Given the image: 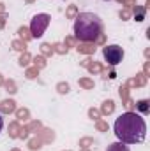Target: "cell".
<instances>
[{
	"label": "cell",
	"mask_w": 150,
	"mask_h": 151,
	"mask_svg": "<svg viewBox=\"0 0 150 151\" xmlns=\"http://www.w3.org/2000/svg\"><path fill=\"white\" fill-rule=\"evenodd\" d=\"M115 135L124 144H141L147 137V123L138 113L120 114L113 125Z\"/></svg>",
	"instance_id": "cell-1"
},
{
	"label": "cell",
	"mask_w": 150,
	"mask_h": 151,
	"mask_svg": "<svg viewBox=\"0 0 150 151\" xmlns=\"http://www.w3.org/2000/svg\"><path fill=\"white\" fill-rule=\"evenodd\" d=\"M103 34V21L94 12H79L74 19V37L79 42H97Z\"/></svg>",
	"instance_id": "cell-2"
},
{
	"label": "cell",
	"mask_w": 150,
	"mask_h": 151,
	"mask_svg": "<svg viewBox=\"0 0 150 151\" xmlns=\"http://www.w3.org/2000/svg\"><path fill=\"white\" fill-rule=\"evenodd\" d=\"M50 21H51L50 14H46V12L36 14V16L32 18V21H30V34H32V37L34 39L42 37L44 32H46V28H48V25H50Z\"/></svg>",
	"instance_id": "cell-3"
},
{
	"label": "cell",
	"mask_w": 150,
	"mask_h": 151,
	"mask_svg": "<svg viewBox=\"0 0 150 151\" xmlns=\"http://www.w3.org/2000/svg\"><path fill=\"white\" fill-rule=\"evenodd\" d=\"M103 56H104V60L108 62V65L117 67V65L124 60V49H122L120 46H117V44L106 46V47L103 49Z\"/></svg>",
	"instance_id": "cell-4"
},
{
	"label": "cell",
	"mask_w": 150,
	"mask_h": 151,
	"mask_svg": "<svg viewBox=\"0 0 150 151\" xmlns=\"http://www.w3.org/2000/svg\"><path fill=\"white\" fill-rule=\"evenodd\" d=\"M106 151H131V150H129V146H127V144H124V142H120V141H118V142L110 144Z\"/></svg>",
	"instance_id": "cell-5"
},
{
	"label": "cell",
	"mask_w": 150,
	"mask_h": 151,
	"mask_svg": "<svg viewBox=\"0 0 150 151\" xmlns=\"http://www.w3.org/2000/svg\"><path fill=\"white\" fill-rule=\"evenodd\" d=\"M138 109H140L143 114H147L149 113V102H147V100H141V102L138 104Z\"/></svg>",
	"instance_id": "cell-6"
},
{
	"label": "cell",
	"mask_w": 150,
	"mask_h": 151,
	"mask_svg": "<svg viewBox=\"0 0 150 151\" xmlns=\"http://www.w3.org/2000/svg\"><path fill=\"white\" fill-rule=\"evenodd\" d=\"M2 128H4V118H2V114H0V132H2Z\"/></svg>",
	"instance_id": "cell-7"
}]
</instances>
